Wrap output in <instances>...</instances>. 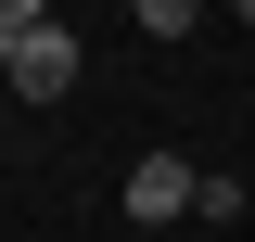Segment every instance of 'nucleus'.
<instances>
[{"instance_id":"1","label":"nucleus","mask_w":255,"mask_h":242,"mask_svg":"<svg viewBox=\"0 0 255 242\" xmlns=\"http://www.w3.org/2000/svg\"><path fill=\"white\" fill-rule=\"evenodd\" d=\"M0 77H13V102H64L90 77V51H77V26H13L0 38Z\"/></svg>"},{"instance_id":"2","label":"nucleus","mask_w":255,"mask_h":242,"mask_svg":"<svg viewBox=\"0 0 255 242\" xmlns=\"http://www.w3.org/2000/svg\"><path fill=\"white\" fill-rule=\"evenodd\" d=\"M179 217H204V166L191 153H140L128 166V230H179Z\"/></svg>"},{"instance_id":"3","label":"nucleus","mask_w":255,"mask_h":242,"mask_svg":"<svg viewBox=\"0 0 255 242\" xmlns=\"http://www.w3.org/2000/svg\"><path fill=\"white\" fill-rule=\"evenodd\" d=\"M128 26H140V38H191V26H204V0H128Z\"/></svg>"},{"instance_id":"4","label":"nucleus","mask_w":255,"mask_h":242,"mask_svg":"<svg viewBox=\"0 0 255 242\" xmlns=\"http://www.w3.org/2000/svg\"><path fill=\"white\" fill-rule=\"evenodd\" d=\"M13 26H51V0H0V38H13Z\"/></svg>"},{"instance_id":"5","label":"nucleus","mask_w":255,"mask_h":242,"mask_svg":"<svg viewBox=\"0 0 255 242\" xmlns=\"http://www.w3.org/2000/svg\"><path fill=\"white\" fill-rule=\"evenodd\" d=\"M230 13H243V26H255V0H230Z\"/></svg>"},{"instance_id":"6","label":"nucleus","mask_w":255,"mask_h":242,"mask_svg":"<svg viewBox=\"0 0 255 242\" xmlns=\"http://www.w3.org/2000/svg\"><path fill=\"white\" fill-rule=\"evenodd\" d=\"M128 242H166V230H128Z\"/></svg>"}]
</instances>
